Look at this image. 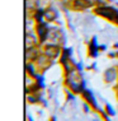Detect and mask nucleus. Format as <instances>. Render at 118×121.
I'll list each match as a JSON object with an SVG mask.
<instances>
[{
    "label": "nucleus",
    "mask_w": 118,
    "mask_h": 121,
    "mask_svg": "<svg viewBox=\"0 0 118 121\" xmlns=\"http://www.w3.org/2000/svg\"><path fill=\"white\" fill-rule=\"evenodd\" d=\"M94 14L98 17H102L107 21L118 26V10L112 5H104V6H94Z\"/></svg>",
    "instance_id": "f257e3e1"
},
{
    "label": "nucleus",
    "mask_w": 118,
    "mask_h": 121,
    "mask_svg": "<svg viewBox=\"0 0 118 121\" xmlns=\"http://www.w3.org/2000/svg\"><path fill=\"white\" fill-rule=\"evenodd\" d=\"M65 4L71 10L83 12L95 6V1H93V0H67V1H65Z\"/></svg>",
    "instance_id": "f03ea898"
},
{
    "label": "nucleus",
    "mask_w": 118,
    "mask_h": 121,
    "mask_svg": "<svg viewBox=\"0 0 118 121\" xmlns=\"http://www.w3.org/2000/svg\"><path fill=\"white\" fill-rule=\"evenodd\" d=\"M50 24L47 22H41V23H36V33H37L39 45L43 46L48 41V35H50Z\"/></svg>",
    "instance_id": "7ed1b4c3"
},
{
    "label": "nucleus",
    "mask_w": 118,
    "mask_h": 121,
    "mask_svg": "<svg viewBox=\"0 0 118 121\" xmlns=\"http://www.w3.org/2000/svg\"><path fill=\"white\" fill-rule=\"evenodd\" d=\"M62 45H58V43H52V42H48V43H45L43 45V54L47 55L48 57L51 59H57L60 57L61 52H62Z\"/></svg>",
    "instance_id": "20e7f679"
},
{
    "label": "nucleus",
    "mask_w": 118,
    "mask_h": 121,
    "mask_svg": "<svg viewBox=\"0 0 118 121\" xmlns=\"http://www.w3.org/2000/svg\"><path fill=\"white\" fill-rule=\"evenodd\" d=\"M36 65H37V68L39 69V73L45 74V71L48 70L52 65H53V59L48 57L47 55H45L43 52H42V54L39 55V57L37 59V61H36Z\"/></svg>",
    "instance_id": "39448f33"
},
{
    "label": "nucleus",
    "mask_w": 118,
    "mask_h": 121,
    "mask_svg": "<svg viewBox=\"0 0 118 121\" xmlns=\"http://www.w3.org/2000/svg\"><path fill=\"white\" fill-rule=\"evenodd\" d=\"M81 97H83V99L85 101V102H88L91 106V108H93L94 111H97V112H99L100 111V107H99V104H98L97 102V99H95V97H94V94L93 92H91L90 89H84V92L80 94Z\"/></svg>",
    "instance_id": "423d86ee"
},
{
    "label": "nucleus",
    "mask_w": 118,
    "mask_h": 121,
    "mask_svg": "<svg viewBox=\"0 0 118 121\" xmlns=\"http://www.w3.org/2000/svg\"><path fill=\"white\" fill-rule=\"evenodd\" d=\"M103 80L107 84H112L116 80H118V66H110V68L104 70Z\"/></svg>",
    "instance_id": "0eeeda50"
},
{
    "label": "nucleus",
    "mask_w": 118,
    "mask_h": 121,
    "mask_svg": "<svg viewBox=\"0 0 118 121\" xmlns=\"http://www.w3.org/2000/svg\"><path fill=\"white\" fill-rule=\"evenodd\" d=\"M48 41L52 42V43H58V45L64 43V35H62L61 29L56 27H51L50 35H48Z\"/></svg>",
    "instance_id": "6e6552de"
},
{
    "label": "nucleus",
    "mask_w": 118,
    "mask_h": 121,
    "mask_svg": "<svg viewBox=\"0 0 118 121\" xmlns=\"http://www.w3.org/2000/svg\"><path fill=\"white\" fill-rule=\"evenodd\" d=\"M99 45H98V38L97 36H93L91 40L89 41V45H88V56L97 59L98 55H99Z\"/></svg>",
    "instance_id": "1a4fd4ad"
},
{
    "label": "nucleus",
    "mask_w": 118,
    "mask_h": 121,
    "mask_svg": "<svg viewBox=\"0 0 118 121\" xmlns=\"http://www.w3.org/2000/svg\"><path fill=\"white\" fill-rule=\"evenodd\" d=\"M41 45L38 46H33L31 48H25V60L27 61H32V63H36L37 59L39 57V55L42 54L41 52Z\"/></svg>",
    "instance_id": "9d476101"
},
{
    "label": "nucleus",
    "mask_w": 118,
    "mask_h": 121,
    "mask_svg": "<svg viewBox=\"0 0 118 121\" xmlns=\"http://www.w3.org/2000/svg\"><path fill=\"white\" fill-rule=\"evenodd\" d=\"M57 18H58V12H57V9L55 8V6H52L50 5L48 8H46V13H45V19L47 22H55V21H57Z\"/></svg>",
    "instance_id": "9b49d317"
},
{
    "label": "nucleus",
    "mask_w": 118,
    "mask_h": 121,
    "mask_svg": "<svg viewBox=\"0 0 118 121\" xmlns=\"http://www.w3.org/2000/svg\"><path fill=\"white\" fill-rule=\"evenodd\" d=\"M70 57H73V48L71 47H62V52L60 55V59H58L60 64L64 65V64L69 63Z\"/></svg>",
    "instance_id": "f8f14e48"
},
{
    "label": "nucleus",
    "mask_w": 118,
    "mask_h": 121,
    "mask_svg": "<svg viewBox=\"0 0 118 121\" xmlns=\"http://www.w3.org/2000/svg\"><path fill=\"white\" fill-rule=\"evenodd\" d=\"M38 45H39L38 37L36 38L32 33L27 32V33H25V48H31L33 46H38Z\"/></svg>",
    "instance_id": "ddd939ff"
},
{
    "label": "nucleus",
    "mask_w": 118,
    "mask_h": 121,
    "mask_svg": "<svg viewBox=\"0 0 118 121\" xmlns=\"http://www.w3.org/2000/svg\"><path fill=\"white\" fill-rule=\"evenodd\" d=\"M41 91H42V87L39 86L37 82H34L32 84H28L25 87V93L27 94H38V93H41Z\"/></svg>",
    "instance_id": "4468645a"
},
{
    "label": "nucleus",
    "mask_w": 118,
    "mask_h": 121,
    "mask_svg": "<svg viewBox=\"0 0 118 121\" xmlns=\"http://www.w3.org/2000/svg\"><path fill=\"white\" fill-rule=\"evenodd\" d=\"M36 63H32V61H27L25 63V73H27L28 77L31 78H36V75H37V71H36Z\"/></svg>",
    "instance_id": "2eb2a0df"
},
{
    "label": "nucleus",
    "mask_w": 118,
    "mask_h": 121,
    "mask_svg": "<svg viewBox=\"0 0 118 121\" xmlns=\"http://www.w3.org/2000/svg\"><path fill=\"white\" fill-rule=\"evenodd\" d=\"M45 13H46V9H43V8L36 9L34 13H33V19L36 21V23L45 22Z\"/></svg>",
    "instance_id": "dca6fc26"
},
{
    "label": "nucleus",
    "mask_w": 118,
    "mask_h": 121,
    "mask_svg": "<svg viewBox=\"0 0 118 121\" xmlns=\"http://www.w3.org/2000/svg\"><path fill=\"white\" fill-rule=\"evenodd\" d=\"M39 1H41V0H25V5H27V9H32V10H36V9H38Z\"/></svg>",
    "instance_id": "f3484780"
},
{
    "label": "nucleus",
    "mask_w": 118,
    "mask_h": 121,
    "mask_svg": "<svg viewBox=\"0 0 118 121\" xmlns=\"http://www.w3.org/2000/svg\"><path fill=\"white\" fill-rule=\"evenodd\" d=\"M34 80L42 87V89H45L46 86H45V77H43V74H42V73H37V75H36V78H34Z\"/></svg>",
    "instance_id": "a211bd4d"
},
{
    "label": "nucleus",
    "mask_w": 118,
    "mask_h": 121,
    "mask_svg": "<svg viewBox=\"0 0 118 121\" xmlns=\"http://www.w3.org/2000/svg\"><path fill=\"white\" fill-rule=\"evenodd\" d=\"M104 111L107 112L108 116H114V115H116V111H114V108L110 106L109 103H106V104H104Z\"/></svg>",
    "instance_id": "6ab92c4d"
},
{
    "label": "nucleus",
    "mask_w": 118,
    "mask_h": 121,
    "mask_svg": "<svg viewBox=\"0 0 118 121\" xmlns=\"http://www.w3.org/2000/svg\"><path fill=\"white\" fill-rule=\"evenodd\" d=\"M66 99L67 101H74L75 99V93L71 92L70 89H67V88H66Z\"/></svg>",
    "instance_id": "aec40b11"
},
{
    "label": "nucleus",
    "mask_w": 118,
    "mask_h": 121,
    "mask_svg": "<svg viewBox=\"0 0 118 121\" xmlns=\"http://www.w3.org/2000/svg\"><path fill=\"white\" fill-rule=\"evenodd\" d=\"M83 108H84V112H85V113H89L90 111L93 110V108H91V106H90V104L88 103V102H85V101L83 102Z\"/></svg>",
    "instance_id": "412c9836"
},
{
    "label": "nucleus",
    "mask_w": 118,
    "mask_h": 121,
    "mask_svg": "<svg viewBox=\"0 0 118 121\" xmlns=\"http://www.w3.org/2000/svg\"><path fill=\"white\" fill-rule=\"evenodd\" d=\"M75 69L83 73V70H84V64L81 63V61H79V63H76V64H75Z\"/></svg>",
    "instance_id": "4be33fe9"
},
{
    "label": "nucleus",
    "mask_w": 118,
    "mask_h": 121,
    "mask_svg": "<svg viewBox=\"0 0 118 121\" xmlns=\"http://www.w3.org/2000/svg\"><path fill=\"white\" fill-rule=\"evenodd\" d=\"M95 1V6H104V5H108L106 3V0H94Z\"/></svg>",
    "instance_id": "5701e85b"
},
{
    "label": "nucleus",
    "mask_w": 118,
    "mask_h": 121,
    "mask_svg": "<svg viewBox=\"0 0 118 121\" xmlns=\"http://www.w3.org/2000/svg\"><path fill=\"white\" fill-rule=\"evenodd\" d=\"M107 56L109 57V59H116V57H117V51H113V52H112V51H109Z\"/></svg>",
    "instance_id": "b1692460"
},
{
    "label": "nucleus",
    "mask_w": 118,
    "mask_h": 121,
    "mask_svg": "<svg viewBox=\"0 0 118 121\" xmlns=\"http://www.w3.org/2000/svg\"><path fill=\"white\" fill-rule=\"evenodd\" d=\"M86 69H88V70H95V69H97V64L94 63V64H91V65H89V66H88Z\"/></svg>",
    "instance_id": "393cba45"
},
{
    "label": "nucleus",
    "mask_w": 118,
    "mask_h": 121,
    "mask_svg": "<svg viewBox=\"0 0 118 121\" xmlns=\"http://www.w3.org/2000/svg\"><path fill=\"white\" fill-rule=\"evenodd\" d=\"M107 50V46L106 45H99V51L100 52H103V51H106Z\"/></svg>",
    "instance_id": "a878e982"
},
{
    "label": "nucleus",
    "mask_w": 118,
    "mask_h": 121,
    "mask_svg": "<svg viewBox=\"0 0 118 121\" xmlns=\"http://www.w3.org/2000/svg\"><path fill=\"white\" fill-rule=\"evenodd\" d=\"M114 91H116V98H117V101H118V87L117 86H114Z\"/></svg>",
    "instance_id": "bb28decb"
},
{
    "label": "nucleus",
    "mask_w": 118,
    "mask_h": 121,
    "mask_svg": "<svg viewBox=\"0 0 118 121\" xmlns=\"http://www.w3.org/2000/svg\"><path fill=\"white\" fill-rule=\"evenodd\" d=\"M50 121H57L56 116H51V117H50Z\"/></svg>",
    "instance_id": "cd10ccee"
},
{
    "label": "nucleus",
    "mask_w": 118,
    "mask_h": 121,
    "mask_svg": "<svg viewBox=\"0 0 118 121\" xmlns=\"http://www.w3.org/2000/svg\"><path fill=\"white\" fill-rule=\"evenodd\" d=\"M113 48H116V50H118V42H116V43L113 45Z\"/></svg>",
    "instance_id": "c85d7f7f"
},
{
    "label": "nucleus",
    "mask_w": 118,
    "mask_h": 121,
    "mask_svg": "<svg viewBox=\"0 0 118 121\" xmlns=\"http://www.w3.org/2000/svg\"><path fill=\"white\" fill-rule=\"evenodd\" d=\"M27 120H28V121H33V119H32V116H31V115H28V116H27Z\"/></svg>",
    "instance_id": "c756f323"
},
{
    "label": "nucleus",
    "mask_w": 118,
    "mask_h": 121,
    "mask_svg": "<svg viewBox=\"0 0 118 121\" xmlns=\"http://www.w3.org/2000/svg\"><path fill=\"white\" fill-rule=\"evenodd\" d=\"M104 121H112V120H110V119H107V120H104Z\"/></svg>",
    "instance_id": "7c9ffc66"
},
{
    "label": "nucleus",
    "mask_w": 118,
    "mask_h": 121,
    "mask_svg": "<svg viewBox=\"0 0 118 121\" xmlns=\"http://www.w3.org/2000/svg\"><path fill=\"white\" fill-rule=\"evenodd\" d=\"M117 51V59H118V50H116Z\"/></svg>",
    "instance_id": "2f4dec72"
},
{
    "label": "nucleus",
    "mask_w": 118,
    "mask_h": 121,
    "mask_svg": "<svg viewBox=\"0 0 118 121\" xmlns=\"http://www.w3.org/2000/svg\"><path fill=\"white\" fill-rule=\"evenodd\" d=\"M93 121H99V120H97V119H95V120H93Z\"/></svg>",
    "instance_id": "473e14b6"
},
{
    "label": "nucleus",
    "mask_w": 118,
    "mask_h": 121,
    "mask_svg": "<svg viewBox=\"0 0 118 121\" xmlns=\"http://www.w3.org/2000/svg\"><path fill=\"white\" fill-rule=\"evenodd\" d=\"M61 1H66V0H61Z\"/></svg>",
    "instance_id": "72a5a7b5"
},
{
    "label": "nucleus",
    "mask_w": 118,
    "mask_h": 121,
    "mask_svg": "<svg viewBox=\"0 0 118 121\" xmlns=\"http://www.w3.org/2000/svg\"><path fill=\"white\" fill-rule=\"evenodd\" d=\"M117 82H118V80H117ZM117 87H118V84H117Z\"/></svg>",
    "instance_id": "f704fd0d"
},
{
    "label": "nucleus",
    "mask_w": 118,
    "mask_h": 121,
    "mask_svg": "<svg viewBox=\"0 0 118 121\" xmlns=\"http://www.w3.org/2000/svg\"><path fill=\"white\" fill-rule=\"evenodd\" d=\"M117 5H118V3H117Z\"/></svg>",
    "instance_id": "c9c22d12"
}]
</instances>
